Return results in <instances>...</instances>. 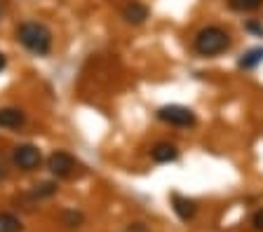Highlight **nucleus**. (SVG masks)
<instances>
[{"label": "nucleus", "instance_id": "obj_1", "mask_svg": "<svg viewBox=\"0 0 263 232\" xmlns=\"http://www.w3.org/2000/svg\"><path fill=\"white\" fill-rule=\"evenodd\" d=\"M16 38L28 52L38 56L49 54V50H52V33H49L47 26H43L38 22H24L16 28Z\"/></svg>", "mask_w": 263, "mask_h": 232}, {"label": "nucleus", "instance_id": "obj_2", "mask_svg": "<svg viewBox=\"0 0 263 232\" xmlns=\"http://www.w3.org/2000/svg\"><path fill=\"white\" fill-rule=\"evenodd\" d=\"M193 47L200 56H216L230 47V35L221 26H207L195 35Z\"/></svg>", "mask_w": 263, "mask_h": 232}, {"label": "nucleus", "instance_id": "obj_3", "mask_svg": "<svg viewBox=\"0 0 263 232\" xmlns=\"http://www.w3.org/2000/svg\"><path fill=\"white\" fill-rule=\"evenodd\" d=\"M158 120L167 122V124H174V127H195L197 117L186 106L170 103V106H162L158 111Z\"/></svg>", "mask_w": 263, "mask_h": 232}, {"label": "nucleus", "instance_id": "obj_4", "mask_svg": "<svg viewBox=\"0 0 263 232\" xmlns=\"http://www.w3.org/2000/svg\"><path fill=\"white\" fill-rule=\"evenodd\" d=\"M47 169L54 174L57 178H71L73 174H76V169H78V162H76L73 155L64 153V150H57V153L49 155Z\"/></svg>", "mask_w": 263, "mask_h": 232}, {"label": "nucleus", "instance_id": "obj_5", "mask_svg": "<svg viewBox=\"0 0 263 232\" xmlns=\"http://www.w3.org/2000/svg\"><path fill=\"white\" fill-rule=\"evenodd\" d=\"M12 157H14V164L19 166V169H24V172H33V169H38L40 162H43L40 150L35 148V145H31V143L16 145L14 153H12Z\"/></svg>", "mask_w": 263, "mask_h": 232}, {"label": "nucleus", "instance_id": "obj_6", "mask_svg": "<svg viewBox=\"0 0 263 232\" xmlns=\"http://www.w3.org/2000/svg\"><path fill=\"white\" fill-rule=\"evenodd\" d=\"M172 206H174L176 216H179L181 221H191V218H195V214H197L195 202L183 197V195H176V193L172 195Z\"/></svg>", "mask_w": 263, "mask_h": 232}, {"label": "nucleus", "instance_id": "obj_7", "mask_svg": "<svg viewBox=\"0 0 263 232\" xmlns=\"http://www.w3.org/2000/svg\"><path fill=\"white\" fill-rule=\"evenodd\" d=\"M151 157H153L155 162H160V164H167V162H174L176 157H179V150H176L174 143L160 141V143H155L153 148H151Z\"/></svg>", "mask_w": 263, "mask_h": 232}, {"label": "nucleus", "instance_id": "obj_8", "mask_svg": "<svg viewBox=\"0 0 263 232\" xmlns=\"http://www.w3.org/2000/svg\"><path fill=\"white\" fill-rule=\"evenodd\" d=\"M26 122V115L19 108H0V127L5 129H19L24 127Z\"/></svg>", "mask_w": 263, "mask_h": 232}, {"label": "nucleus", "instance_id": "obj_9", "mask_svg": "<svg viewBox=\"0 0 263 232\" xmlns=\"http://www.w3.org/2000/svg\"><path fill=\"white\" fill-rule=\"evenodd\" d=\"M122 19H125L127 24L139 26V24H143L148 19V7L143 5V3H129V5L122 10Z\"/></svg>", "mask_w": 263, "mask_h": 232}, {"label": "nucleus", "instance_id": "obj_10", "mask_svg": "<svg viewBox=\"0 0 263 232\" xmlns=\"http://www.w3.org/2000/svg\"><path fill=\"white\" fill-rule=\"evenodd\" d=\"M263 61V47H254V50H249V52H245L242 54V59H240V68H256L258 64Z\"/></svg>", "mask_w": 263, "mask_h": 232}, {"label": "nucleus", "instance_id": "obj_11", "mask_svg": "<svg viewBox=\"0 0 263 232\" xmlns=\"http://www.w3.org/2000/svg\"><path fill=\"white\" fill-rule=\"evenodd\" d=\"M19 230H22V221L14 214L3 211L0 214V232H19Z\"/></svg>", "mask_w": 263, "mask_h": 232}, {"label": "nucleus", "instance_id": "obj_12", "mask_svg": "<svg viewBox=\"0 0 263 232\" xmlns=\"http://www.w3.org/2000/svg\"><path fill=\"white\" fill-rule=\"evenodd\" d=\"M228 5L235 12H252L263 5V0H228Z\"/></svg>", "mask_w": 263, "mask_h": 232}, {"label": "nucleus", "instance_id": "obj_13", "mask_svg": "<svg viewBox=\"0 0 263 232\" xmlns=\"http://www.w3.org/2000/svg\"><path fill=\"white\" fill-rule=\"evenodd\" d=\"M57 193V185L54 183H40V185H35V190H33V197H49V195Z\"/></svg>", "mask_w": 263, "mask_h": 232}, {"label": "nucleus", "instance_id": "obj_14", "mask_svg": "<svg viewBox=\"0 0 263 232\" xmlns=\"http://www.w3.org/2000/svg\"><path fill=\"white\" fill-rule=\"evenodd\" d=\"M254 227H256L258 232H263V209L254 214Z\"/></svg>", "mask_w": 263, "mask_h": 232}, {"label": "nucleus", "instance_id": "obj_15", "mask_svg": "<svg viewBox=\"0 0 263 232\" xmlns=\"http://www.w3.org/2000/svg\"><path fill=\"white\" fill-rule=\"evenodd\" d=\"M249 28H252V31H256V33H263V26H258V24H249Z\"/></svg>", "mask_w": 263, "mask_h": 232}, {"label": "nucleus", "instance_id": "obj_16", "mask_svg": "<svg viewBox=\"0 0 263 232\" xmlns=\"http://www.w3.org/2000/svg\"><path fill=\"white\" fill-rule=\"evenodd\" d=\"M5 64H7V59H5V54H3V52H0V71H3V68H5Z\"/></svg>", "mask_w": 263, "mask_h": 232}, {"label": "nucleus", "instance_id": "obj_17", "mask_svg": "<svg viewBox=\"0 0 263 232\" xmlns=\"http://www.w3.org/2000/svg\"><path fill=\"white\" fill-rule=\"evenodd\" d=\"M5 178V164H3V160H0V181Z\"/></svg>", "mask_w": 263, "mask_h": 232}]
</instances>
